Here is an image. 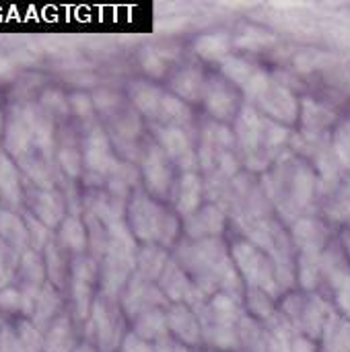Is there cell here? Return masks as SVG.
Listing matches in <instances>:
<instances>
[{
    "label": "cell",
    "instance_id": "obj_1",
    "mask_svg": "<svg viewBox=\"0 0 350 352\" xmlns=\"http://www.w3.org/2000/svg\"><path fill=\"white\" fill-rule=\"evenodd\" d=\"M231 260H233L239 276H243L245 283L250 285V289H260V291L268 293L270 297L281 295V289H278L276 276H274V264L264 250H260L252 241L243 239L231 248Z\"/></svg>",
    "mask_w": 350,
    "mask_h": 352
},
{
    "label": "cell",
    "instance_id": "obj_2",
    "mask_svg": "<svg viewBox=\"0 0 350 352\" xmlns=\"http://www.w3.org/2000/svg\"><path fill=\"white\" fill-rule=\"evenodd\" d=\"M113 297H97L93 301V309H91V328L97 340V346L103 352H111L116 346L122 344V338L126 336L122 332V320L120 314L116 309V305L111 303Z\"/></svg>",
    "mask_w": 350,
    "mask_h": 352
},
{
    "label": "cell",
    "instance_id": "obj_3",
    "mask_svg": "<svg viewBox=\"0 0 350 352\" xmlns=\"http://www.w3.org/2000/svg\"><path fill=\"white\" fill-rule=\"evenodd\" d=\"M223 74L231 85H235L250 99H256V101L266 93V89L272 82L270 76L264 72V68H260L258 64L245 58H235V56H227L223 60Z\"/></svg>",
    "mask_w": 350,
    "mask_h": 352
},
{
    "label": "cell",
    "instance_id": "obj_4",
    "mask_svg": "<svg viewBox=\"0 0 350 352\" xmlns=\"http://www.w3.org/2000/svg\"><path fill=\"white\" fill-rule=\"evenodd\" d=\"M167 212L146 196H136L130 204V225L136 237L153 243L161 241Z\"/></svg>",
    "mask_w": 350,
    "mask_h": 352
},
{
    "label": "cell",
    "instance_id": "obj_5",
    "mask_svg": "<svg viewBox=\"0 0 350 352\" xmlns=\"http://www.w3.org/2000/svg\"><path fill=\"white\" fill-rule=\"evenodd\" d=\"M206 109L217 118V120H231L239 113V93L237 87L231 85L227 78H210L204 85L202 93Z\"/></svg>",
    "mask_w": 350,
    "mask_h": 352
},
{
    "label": "cell",
    "instance_id": "obj_6",
    "mask_svg": "<svg viewBox=\"0 0 350 352\" xmlns=\"http://www.w3.org/2000/svg\"><path fill=\"white\" fill-rule=\"evenodd\" d=\"M264 116L276 124H293L299 118V103L291 89L278 82H270L266 93L258 99Z\"/></svg>",
    "mask_w": 350,
    "mask_h": 352
},
{
    "label": "cell",
    "instance_id": "obj_7",
    "mask_svg": "<svg viewBox=\"0 0 350 352\" xmlns=\"http://www.w3.org/2000/svg\"><path fill=\"white\" fill-rule=\"evenodd\" d=\"M142 175H144L146 188L153 194L165 196L169 192V186H171V165H169V159L163 153V148L151 146L146 151L144 161H142Z\"/></svg>",
    "mask_w": 350,
    "mask_h": 352
},
{
    "label": "cell",
    "instance_id": "obj_8",
    "mask_svg": "<svg viewBox=\"0 0 350 352\" xmlns=\"http://www.w3.org/2000/svg\"><path fill=\"white\" fill-rule=\"evenodd\" d=\"M291 241L301 254H322L328 245V229L318 219H299L293 225Z\"/></svg>",
    "mask_w": 350,
    "mask_h": 352
},
{
    "label": "cell",
    "instance_id": "obj_9",
    "mask_svg": "<svg viewBox=\"0 0 350 352\" xmlns=\"http://www.w3.org/2000/svg\"><path fill=\"white\" fill-rule=\"evenodd\" d=\"M161 291L155 289L153 285H149L146 278L138 276L128 285V291L124 295V311L130 318H138L140 314L159 307L161 303Z\"/></svg>",
    "mask_w": 350,
    "mask_h": 352
},
{
    "label": "cell",
    "instance_id": "obj_10",
    "mask_svg": "<svg viewBox=\"0 0 350 352\" xmlns=\"http://www.w3.org/2000/svg\"><path fill=\"white\" fill-rule=\"evenodd\" d=\"M167 328L182 344H198L202 338L198 316L184 303H177L167 314Z\"/></svg>",
    "mask_w": 350,
    "mask_h": 352
},
{
    "label": "cell",
    "instance_id": "obj_11",
    "mask_svg": "<svg viewBox=\"0 0 350 352\" xmlns=\"http://www.w3.org/2000/svg\"><path fill=\"white\" fill-rule=\"evenodd\" d=\"M186 229L190 233V237H219L225 229V214L215 208V206H206L200 212H192L190 217H186Z\"/></svg>",
    "mask_w": 350,
    "mask_h": 352
},
{
    "label": "cell",
    "instance_id": "obj_12",
    "mask_svg": "<svg viewBox=\"0 0 350 352\" xmlns=\"http://www.w3.org/2000/svg\"><path fill=\"white\" fill-rule=\"evenodd\" d=\"M43 352H74L76 338L66 316H58L43 332Z\"/></svg>",
    "mask_w": 350,
    "mask_h": 352
},
{
    "label": "cell",
    "instance_id": "obj_13",
    "mask_svg": "<svg viewBox=\"0 0 350 352\" xmlns=\"http://www.w3.org/2000/svg\"><path fill=\"white\" fill-rule=\"evenodd\" d=\"M159 283H161L163 293L173 301H184V299L190 301L192 295H196V287L188 280V276L175 262L165 264V268L159 276Z\"/></svg>",
    "mask_w": 350,
    "mask_h": 352
},
{
    "label": "cell",
    "instance_id": "obj_14",
    "mask_svg": "<svg viewBox=\"0 0 350 352\" xmlns=\"http://www.w3.org/2000/svg\"><path fill=\"white\" fill-rule=\"evenodd\" d=\"M159 142L163 146V153L175 161H179V165L184 169H190V161L194 163V153L190 148V140L188 136L173 126H167L163 130H159Z\"/></svg>",
    "mask_w": 350,
    "mask_h": 352
},
{
    "label": "cell",
    "instance_id": "obj_15",
    "mask_svg": "<svg viewBox=\"0 0 350 352\" xmlns=\"http://www.w3.org/2000/svg\"><path fill=\"white\" fill-rule=\"evenodd\" d=\"M85 161L89 165L91 171L97 173H111V169L116 167L111 151H109V140L105 134L95 132L89 136L87 144H85Z\"/></svg>",
    "mask_w": 350,
    "mask_h": 352
},
{
    "label": "cell",
    "instance_id": "obj_16",
    "mask_svg": "<svg viewBox=\"0 0 350 352\" xmlns=\"http://www.w3.org/2000/svg\"><path fill=\"white\" fill-rule=\"evenodd\" d=\"M299 116H301L305 132H314V134H322L336 120L334 111L316 99H305L299 105Z\"/></svg>",
    "mask_w": 350,
    "mask_h": 352
},
{
    "label": "cell",
    "instance_id": "obj_17",
    "mask_svg": "<svg viewBox=\"0 0 350 352\" xmlns=\"http://www.w3.org/2000/svg\"><path fill=\"white\" fill-rule=\"evenodd\" d=\"M58 307H60V301H58V295L54 291V287L50 285H43L37 293V299H35V305H33V311H31V322L37 330H45L58 316Z\"/></svg>",
    "mask_w": 350,
    "mask_h": 352
},
{
    "label": "cell",
    "instance_id": "obj_18",
    "mask_svg": "<svg viewBox=\"0 0 350 352\" xmlns=\"http://www.w3.org/2000/svg\"><path fill=\"white\" fill-rule=\"evenodd\" d=\"M204 76L198 68H184L179 70L173 80H171V89L175 91V95L182 99V101H198L202 99V93H204Z\"/></svg>",
    "mask_w": 350,
    "mask_h": 352
},
{
    "label": "cell",
    "instance_id": "obj_19",
    "mask_svg": "<svg viewBox=\"0 0 350 352\" xmlns=\"http://www.w3.org/2000/svg\"><path fill=\"white\" fill-rule=\"evenodd\" d=\"M200 194H202V182L196 173L186 171L182 175V179L177 182V194H175V206L182 214L190 217L192 212H196L198 202H200Z\"/></svg>",
    "mask_w": 350,
    "mask_h": 352
},
{
    "label": "cell",
    "instance_id": "obj_20",
    "mask_svg": "<svg viewBox=\"0 0 350 352\" xmlns=\"http://www.w3.org/2000/svg\"><path fill=\"white\" fill-rule=\"evenodd\" d=\"M167 332H169V328H167V316L159 307L149 309V311L140 314L138 318H134V334L140 336L146 342L149 340H159Z\"/></svg>",
    "mask_w": 350,
    "mask_h": 352
},
{
    "label": "cell",
    "instance_id": "obj_21",
    "mask_svg": "<svg viewBox=\"0 0 350 352\" xmlns=\"http://www.w3.org/2000/svg\"><path fill=\"white\" fill-rule=\"evenodd\" d=\"M31 142H33V134H31L25 113L14 116L6 126V148L10 151V155L21 157Z\"/></svg>",
    "mask_w": 350,
    "mask_h": 352
},
{
    "label": "cell",
    "instance_id": "obj_22",
    "mask_svg": "<svg viewBox=\"0 0 350 352\" xmlns=\"http://www.w3.org/2000/svg\"><path fill=\"white\" fill-rule=\"evenodd\" d=\"M130 97L134 101V105L149 118H157L159 116V107L163 101V93L149 82H136L130 91Z\"/></svg>",
    "mask_w": 350,
    "mask_h": 352
},
{
    "label": "cell",
    "instance_id": "obj_23",
    "mask_svg": "<svg viewBox=\"0 0 350 352\" xmlns=\"http://www.w3.org/2000/svg\"><path fill=\"white\" fill-rule=\"evenodd\" d=\"M35 214L37 219L45 225V227H54L60 223L64 206H62V196L58 192H41L35 198Z\"/></svg>",
    "mask_w": 350,
    "mask_h": 352
},
{
    "label": "cell",
    "instance_id": "obj_24",
    "mask_svg": "<svg viewBox=\"0 0 350 352\" xmlns=\"http://www.w3.org/2000/svg\"><path fill=\"white\" fill-rule=\"evenodd\" d=\"M322 254H299L297 260V280L301 289L314 291L322 283V264H320Z\"/></svg>",
    "mask_w": 350,
    "mask_h": 352
},
{
    "label": "cell",
    "instance_id": "obj_25",
    "mask_svg": "<svg viewBox=\"0 0 350 352\" xmlns=\"http://www.w3.org/2000/svg\"><path fill=\"white\" fill-rule=\"evenodd\" d=\"M231 47V39L225 33H208L198 37L196 41V52L204 60H225Z\"/></svg>",
    "mask_w": 350,
    "mask_h": 352
},
{
    "label": "cell",
    "instance_id": "obj_26",
    "mask_svg": "<svg viewBox=\"0 0 350 352\" xmlns=\"http://www.w3.org/2000/svg\"><path fill=\"white\" fill-rule=\"evenodd\" d=\"M0 235L10 243L12 250L23 252L25 245L29 243V235H27V227L10 212H2L0 214Z\"/></svg>",
    "mask_w": 350,
    "mask_h": 352
},
{
    "label": "cell",
    "instance_id": "obj_27",
    "mask_svg": "<svg viewBox=\"0 0 350 352\" xmlns=\"http://www.w3.org/2000/svg\"><path fill=\"white\" fill-rule=\"evenodd\" d=\"M0 196L4 200H8L10 204H17L19 196H21V184H19L17 169L4 153H0Z\"/></svg>",
    "mask_w": 350,
    "mask_h": 352
},
{
    "label": "cell",
    "instance_id": "obj_28",
    "mask_svg": "<svg viewBox=\"0 0 350 352\" xmlns=\"http://www.w3.org/2000/svg\"><path fill=\"white\" fill-rule=\"evenodd\" d=\"M330 148L332 155L336 159V163L340 165V169L349 171L350 173V118L342 120L330 140Z\"/></svg>",
    "mask_w": 350,
    "mask_h": 352
},
{
    "label": "cell",
    "instance_id": "obj_29",
    "mask_svg": "<svg viewBox=\"0 0 350 352\" xmlns=\"http://www.w3.org/2000/svg\"><path fill=\"white\" fill-rule=\"evenodd\" d=\"M157 118H161L167 126L179 128L182 124H188L190 109H188V105L179 97L163 95V101H161V107H159V116Z\"/></svg>",
    "mask_w": 350,
    "mask_h": 352
},
{
    "label": "cell",
    "instance_id": "obj_30",
    "mask_svg": "<svg viewBox=\"0 0 350 352\" xmlns=\"http://www.w3.org/2000/svg\"><path fill=\"white\" fill-rule=\"evenodd\" d=\"M60 239L62 243L72 250V252H83L87 248V233H85V227L83 223L76 219V217H70L62 223V229H60Z\"/></svg>",
    "mask_w": 350,
    "mask_h": 352
},
{
    "label": "cell",
    "instance_id": "obj_31",
    "mask_svg": "<svg viewBox=\"0 0 350 352\" xmlns=\"http://www.w3.org/2000/svg\"><path fill=\"white\" fill-rule=\"evenodd\" d=\"M138 262H140V276L146 278V280L159 278L163 268H165V264H167L165 262V254L159 248H155V245L144 248L140 258H138Z\"/></svg>",
    "mask_w": 350,
    "mask_h": 352
},
{
    "label": "cell",
    "instance_id": "obj_32",
    "mask_svg": "<svg viewBox=\"0 0 350 352\" xmlns=\"http://www.w3.org/2000/svg\"><path fill=\"white\" fill-rule=\"evenodd\" d=\"M334 196L330 198L328 204V214L334 221H350V179L340 182V186L332 192Z\"/></svg>",
    "mask_w": 350,
    "mask_h": 352
},
{
    "label": "cell",
    "instance_id": "obj_33",
    "mask_svg": "<svg viewBox=\"0 0 350 352\" xmlns=\"http://www.w3.org/2000/svg\"><path fill=\"white\" fill-rule=\"evenodd\" d=\"M17 336L27 352H43V334L33 326V322H21L17 326Z\"/></svg>",
    "mask_w": 350,
    "mask_h": 352
},
{
    "label": "cell",
    "instance_id": "obj_34",
    "mask_svg": "<svg viewBox=\"0 0 350 352\" xmlns=\"http://www.w3.org/2000/svg\"><path fill=\"white\" fill-rule=\"evenodd\" d=\"M25 227H27V235H29V241L33 243V248L41 250V245L47 239V227L39 219H35V217H27L25 219Z\"/></svg>",
    "mask_w": 350,
    "mask_h": 352
},
{
    "label": "cell",
    "instance_id": "obj_35",
    "mask_svg": "<svg viewBox=\"0 0 350 352\" xmlns=\"http://www.w3.org/2000/svg\"><path fill=\"white\" fill-rule=\"evenodd\" d=\"M25 171L29 173V177H31L39 188H45V190L52 188V179H50L47 171H45V167H43L37 159H29V161L25 163Z\"/></svg>",
    "mask_w": 350,
    "mask_h": 352
},
{
    "label": "cell",
    "instance_id": "obj_36",
    "mask_svg": "<svg viewBox=\"0 0 350 352\" xmlns=\"http://www.w3.org/2000/svg\"><path fill=\"white\" fill-rule=\"evenodd\" d=\"M45 262H47L45 270H47L52 283L58 285L60 283L58 276H60V270H62V260H60V254H58V250H56L54 243H47V248H45Z\"/></svg>",
    "mask_w": 350,
    "mask_h": 352
},
{
    "label": "cell",
    "instance_id": "obj_37",
    "mask_svg": "<svg viewBox=\"0 0 350 352\" xmlns=\"http://www.w3.org/2000/svg\"><path fill=\"white\" fill-rule=\"evenodd\" d=\"M0 309L2 311H21L23 309V297L17 289H2L0 291Z\"/></svg>",
    "mask_w": 350,
    "mask_h": 352
},
{
    "label": "cell",
    "instance_id": "obj_38",
    "mask_svg": "<svg viewBox=\"0 0 350 352\" xmlns=\"http://www.w3.org/2000/svg\"><path fill=\"white\" fill-rule=\"evenodd\" d=\"M120 352H155V346H151L146 340H142L140 336H136L134 332H128L122 338Z\"/></svg>",
    "mask_w": 350,
    "mask_h": 352
},
{
    "label": "cell",
    "instance_id": "obj_39",
    "mask_svg": "<svg viewBox=\"0 0 350 352\" xmlns=\"http://www.w3.org/2000/svg\"><path fill=\"white\" fill-rule=\"evenodd\" d=\"M58 159H60L62 169H64L68 175H78V169H80V165H78V153H76L72 146H64V148L60 151Z\"/></svg>",
    "mask_w": 350,
    "mask_h": 352
},
{
    "label": "cell",
    "instance_id": "obj_40",
    "mask_svg": "<svg viewBox=\"0 0 350 352\" xmlns=\"http://www.w3.org/2000/svg\"><path fill=\"white\" fill-rule=\"evenodd\" d=\"M0 352H27L23 349L17 332H12L10 328H2L0 330Z\"/></svg>",
    "mask_w": 350,
    "mask_h": 352
},
{
    "label": "cell",
    "instance_id": "obj_41",
    "mask_svg": "<svg viewBox=\"0 0 350 352\" xmlns=\"http://www.w3.org/2000/svg\"><path fill=\"white\" fill-rule=\"evenodd\" d=\"M142 66H144V70H146L149 74H153V76H159V74H163V70H165V62H163L161 56H159L157 52H153V50H149V52L142 56Z\"/></svg>",
    "mask_w": 350,
    "mask_h": 352
},
{
    "label": "cell",
    "instance_id": "obj_42",
    "mask_svg": "<svg viewBox=\"0 0 350 352\" xmlns=\"http://www.w3.org/2000/svg\"><path fill=\"white\" fill-rule=\"evenodd\" d=\"M334 293H336V305L340 309V316L350 320V278L344 280Z\"/></svg>",
    "mask_w": 350,
    "mask_h": 352
},
{
    "label": "cell",
    "instance_id": "obj_43",
    "mask_svg": "<svg viewBox=\"0 0 350 352\" xmlns=\"http://www.w3.org/2000/svg\"><path fill=\"white\" fill-rule=\"evenodd\" d=\"M155 352H188V349L177 338H171L169 334H165L163 338L155 340Z\"/></svg>",
    "mask_w": 350,
    "mask_h": 352
},
{
    "label": "cell",
    "instance_id": "obj_44",
    "mask_svg": "<svg viewBox=\"0 0 350 352\" xmlns=\"http://www.w3.org/2000/svg\"><path fill=\"white\" fill-rule=\"evenodd\" d=\"M72 107L80 118H87V113L93 109V101L89 97H85V95H74L72 97Z\"/></svg>",
    "mask_w": 350,
    "mask_h": 352
},
{
    "label": "cell",
    "instance_id": "obj_45",
    "mask_svg": "<svg viewBox=\"0 0 350 352\" xmlns=\"http://www.w3.org/2000/svg\"><path fill=\"white\" fill-rule=\"evenodd\" d=\"M74 352H97L91 344H78L76 349H74Z\"/></svg>",
    "mask_w": 350,
    "mask_h": 352
}]
</instances>
